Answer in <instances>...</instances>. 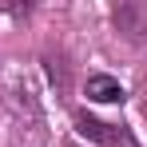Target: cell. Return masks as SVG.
Listing matches in <instances>:
<instances>
[{
  "label": "cell",
  "instance_id": "4",
  "mask_svg": "<svg viewBox=\"0 0 147 147\" xmlns=\"http://www.w3.org/2000/svg\"><path fill=\"white\" fill-rule=\"evenodd\" d=\"M44 72H48V80H52L56 92H68V72H72V68H68V56H64L60 48L44 52Z\"/></svg>",
  "mask_w": 147,
  "mask_h": 147
},
{
  "label": "cell",
  "instance_id": "3",
  "mask_svg": "<svg viewBox=\"0 0 147 147\" xmlns=\"http://www.w3.org/2000/svg\"><path fill=\"white\" fill-rule=\"evenodd\" d=\"M84 96L92 99V103H103V107H119L123 99H127V92H123V84L115 80V76L92 72L88 80H84Z\"/></svg>",
  "mask_w": 147,
  "mask_h": 147
},
{
  "label": "cell",
  "instance_id": "5",
  "mask_svg": "<svg viewBox=\"0 0 147 147\" xmlns=\"http://www.w3.org/2000/svg\"><path fill=\"white\" fill-rule=\"evenodd\" d=\"M64 147H84V143H72V139H68V143H64Z\"/></svg>",
  "mask_w": 147,
  "mask_h": 147
},
{
  "label": "cell",
  "instance_id": "1",
  "mask_svg": "<svg viewBox=\"0 0 147 147\" xmlns=\"http://www.w3.org/2000/svg\"><path fill=\"white\" fill-rule=\"evenodd\" d=\"M76 131L84 135V139H92V143L99 147H139V139H135V131L127 127V123H111V119H99V115H92V111H76Z\"/></svg>",
  "mask_w": 147,
  "mask_h": 147
},
{
  "label": "cell",
  "instance_id": "2",
  "mask_svg": "<svg viewBox=\"0 0 147 147\" xmlns=\"http://www.w3.org/2000/svg\"><path fill=\"white\" fill-rule=\"evenodd\" d=\"M111 24L127 44L147 48V0H123L111 8Z\"/></svg>",
  "mask_w": 147,
  "mask_h": 147
}]
</instances>
